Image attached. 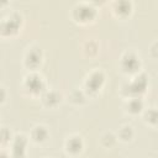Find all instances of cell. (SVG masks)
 <instances>
[{
	"instance_id": "1",
	"label": "cell",
	"mask_w": 158,
	"mask_h": 158,
	"mask_svg": "<svg viewBox=\"0 0 158 158\" xmlns=\"http://www.w3.org/2000/svg\"><path fill=\"white\" fill-rule=\"evenodd\" d=\"M148 86V79L144 73L135 74L131 81H127L122 86V94L127 98H141V95L146 91Z\"/></svg>"
},
{
	"instance_id": "2",
	"label": "cell",
	"mask_w": 158,
	"mask_h": 158,
	"mask_svg": "<svg viewBox=\"0 0 158 158\" xmlns=\"http://www.w3.org/2000/svg\"><path fill=\"white\" fill-rule=\"evenodd\" d=\"M23 89L31 94V95H42L46 90V83L42 78L36 72H30L25 78H23Z\"/></svg>"
},
{
	"instance_id": "3",
	"label": "cell",
	"mask_w": 158,
	"mask_h": 158,
	"mask_svg": "<svg viewBox=\"0 0 158 158\" xmlns=\"http://www.w3.org/2000/svg\"><path fill=\"white\" fill-rule=\"evenodd\" d=\"M105 83V75L101 70L96 69L90 72L84 80V93L96 94Z\"/></svg>"
},
{
	"instance_id": "4",
	"label": "cell",
	"mask_w": 158,
	"mask_h": 158,
	"mask_svg": "<svg viewBox=\"0 0 158 158\" xmlns=\"http://www.w3.org/2000/svg\"><path fill=\"white\" fill-rule=\"evenodd\" d=\"M120 65H121V69L127 73V74H137L139 73V68H141V59L139 57L132 52V51H128V52H125L121 57V60H120Z\"/></svg>"
},
{
	"instance_id": "5",
	"label": "cell",
	"mask_w": 158,
	"mask_h": 158,
	"mask_svg": "<svg viewBox=\"0 0 158 158\" xmlns=\"http://www.w3.org/2000/svg\"><path fill=\"white\" fill-rule=\"evenodd\" d=\"M95 14H96L95 7L91 4H88V2L77 4L73 7V11H72L73 19L78 22H88V21L94 19Z\"/></svg>"
},
{
	"instance_id": "6",
	"label": "cell",
	"mask_w": 158,
	"mask_h": 158,
	"mask_svg": "<svg viewBox=\"0 0 158 158\" xmlns=\"http://www.w3.org/2000/svg\"><path fill=\"white\" fill-rule=\"evenodd\" d=\"M43 59V54L41 48L38 47H30L23 57V64L26 68H28L31 72H35L42 63Z\"/></svg>"
},
{
	"instance_id": "7",
	"label": "cell",
	"mask_w": 158,
	"mask_h": 158,
	"mask_svg": "<svg viewBox=\"0 0 158 158\" xmlns=\"http://www.w3.org/2000/svg\"><path fill=\"white\" fill-rule=\"evenodd\" d=\"M20 25H21V16L19 14H12L9 17L0 21V35L11 36L17 32Z\"/></svg>"
},
{
	"instance_id": "8",
	"label": "cell",
	"mask_w": 158,
	"mask_h": 158,
	"mask_svg": "<svg viewBox=\"0 0 158 158\" xmlns=\"http://www.w3.org/2000/svg\"><path fill=\"white\" fill-rule=\"evenodd\" d=\"M28 139L25 135H15L11 141L10 157L11 158H25Z\"/></svg>"
},
{
	"instance_id": "9",
	"label": "cell",
	"mask_w": 158,
	"mask_h": 158,
	"mask_svg": "<svg viewBox=\"0 0 158 158\" xmlns=\"http://www.w3.org/2000/svg\"><path fill=\"white\" fill-rule=\"evenodd\" d=\"M64 147H65V151L69 154L77 156V154H79L83 151V148H84V141H83V138L79 135H72V136H69L65 139Z\"/></svg>"
},
{
	"instance_id": "10",
	"label": "cell",
	"mask_w": 158,
	"mask_h": 158,
	"mask_svg": "<svg viewBox=\"0 0 158 158\" xmlns=\"http://www.w3.org/2000/svg\"><path fill=\"white\" fill-rule=\"evenodd\" d=\"M41 100H42L43 105H46L48 107H54L60 102L62 94L54 89H46L44 93L41 95Z\"/></svg>"
},
{
	"instance_id": "11",
	"label": "cell",
	"mask_w": 158,
	"mask_h": 158,
	"mask_svg": "<svg viewBox=\"0 0 158 158\" xmlns=\"http://www.w3.org/2000/svg\"><path fill=\"white\" fill-rule=\"evenodd\" d=\"M123 107H125L126 112H128L131 115H137V114L142 112V110L144 109V104L141 98H127Z\"/></svg>"
},
{
	"instance_id": "12",
	"label": "cell",
	"mask_w": 158,
	"mask_h": 158,
	"mask_svg": "<svg viewBox=\"0 0 158 158\" xmlns=\"http://www.w3.org/2000/svg\"><path fill=\"white\" fill-rule=\"evenodd\" d=\"M31 139L36 143H42L48 138V130L42 125H37L31 130Z\"/></svg>"
},
{
	"instance_id": "13",
	"label": "cell",
	"mask_w": 158,
	"mask_h": 158,
	"mask_svg": "<svg viewBox=\"0 0 158 158\" xmlns=\"http://www.w3.org/2000/svg\"><path fill=\"white\" fill-rule=\"evenodd\" d=\"M131 2L130 1H116L114 4V12L120 16H126L131 12Z\"/></svg>"
},
{
	"instance_id": "14",
	"label": "cell",
	"mask_w": 158,
	"mask_h": 158,
	"mask_svg": "<svg viewBox=\"0 0 158 158\" xmlns=\"http://www.w3.org/2000/svg\"><path fill=\"white\" fill-rule=\"evenodd\" d=\"M117 137L122 141H130L133 137V128L130 125H122L117 131Z\"/></svg>"
},
{
	"instance_id": "15",
	"label": "cell",
	"mask_w": 158,
	"mask_h": 158,
	"mask_svg": "<svg viewBox=\"0 0 158 158\" xmlns=\"http://www.w3.org/2000/svg\"><path fill=\"white\" fill-rule=\"evenodd\" d=\"M12 133L10 128L7 127H0V143L1 144H9L12 141Z\"/></svg>"
},
{
	"instance_id": "16",
	"label": "cell",
	"mask_w": 158,
	"mask_h": 158,
	"mask_svg": "<svg viewBox=\"0 0 158 158\" xmlns=\"http://www.w3.org/2000/svg\"><path fill=\"white\" fill-rule=\"evenodd\" d=\"M157 110L154 109V107H152V109H148L146 112H144V121L148 123V125H151V126H156V123H157Z\"/></svg>"
},
{
	"instance_id": "17",
	"label": "cell",
	"mask_w": 158,
	"mask_h": 158,
	"mask_svg": "<svg viewBox=\"0 0 158 158\" xmlns=\"http://www.w3.org/2000/svg\"><path fill=\"white\" fill-rule=\"evenodd\" d=\"M100 141H101V143H102L104 147H111L116 142V136L112 135V133H110V132H106V133H104L101 136Z\"/></svg>"
},
{
	"instance_id": "18",
	"label": "cell",
	"mask_w": 158,
	"mask_h": 158,
	"mask_svg": "<svg viewBox=\"0 0 158 158\" xmlns=\"http://www.w3.org/2000/svg\"><path fill=\"white\" fill-rule=\"evenodd\" d=\"M69 98H70V101H73L75 104H81L85 100V94H84V91L75 89V90H73L70 93V96Z\"/></svg>"
},
{
	"instance_id": "19",
	"label": "cell",
	"mask_w": 158,
	"mask_h": 158,
	"mask_svg": "<svg viewBox=\"0 0 158 158\" xmlns=\"http://www.w3.org/2000/svg\"><path fill=\"white\" fill-rule=\"evenodd\" d=\"M96 49H98L96 43L93 42V41H88V42H85V44L83 46V51H84L85 54H88L90 51H94V53H96Z\"/></svg>"
},
{
	"instance_id": "20",
	"label": "cell",
	"mask_w": 158,
	"mask_h": 158,
	"mask_svg": "<svg viewBox=\"0 0 158 158\" xmlns=\"http://www.w3.org/2000/svg\"><path fill=\"white\" fill-rule=\"evenodd\" d=\"M6 99V91L2 86H0V102H4Z\"/></svg>"
},
{
	"instance_id": "21",
	"label": "cell",
	"mask_w": 158,
	"mask_h": 158,
	"mask_svg": "<svg viewBox=\"0 0 158 158\" xmlns=\"http://www.w3.org/2000/svg\"><path fill=\"white\" fill-rule=\"evenodd\" d=\"M0 158H11V157H10V153L5 151H0Z\"/></svg>"
}]
</instances>
